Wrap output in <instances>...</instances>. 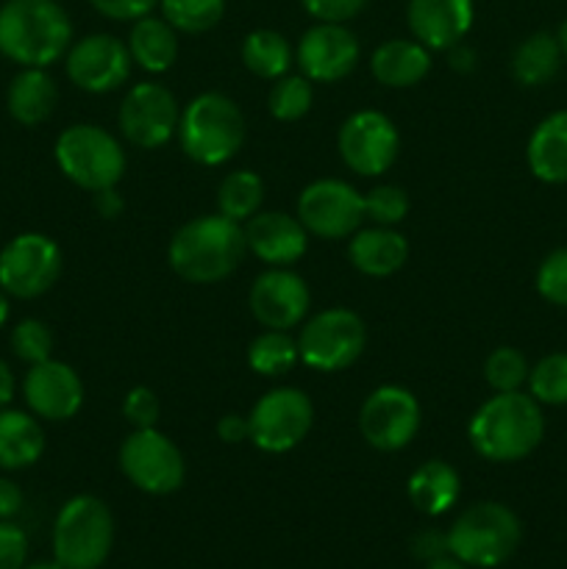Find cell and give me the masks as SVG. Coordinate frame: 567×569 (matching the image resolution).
<instances>
[{
	"label": "cell",
	"instance_id": "15",
	"mask_svg": "<svg viewBox=\"0 0 567 569\" xmlns=\"http://www.w3.org/2000/svg\"><path fill=\"white\" fill-rule=\"evenodd\" d=\"M295 217L304 222L309 237L348 239L365 222V194L356 192L348 181L320 178L300 192Z\"/></svg>",
	"mask_w": 567,
	"mask_h": 569
},
{
	"label": "cell",
	"instance_id": "11",
	"mask_svg": "<svg viewBox=\"0 0 567 569\" xmlns=\"http://www.w3.org/2000/svg\"><path fill=\"white\" fill-rule=\"evenodd\" d=\"M422 409L411 389L384 383L372 389L359 409V431L370 448L381 453H398L409 448L420 431Z\"/></svg>",
	"mask_w": 567,
	"mask_h": 569
},
{
	"label": "cell",
	"instance_id": "1",
	"mask_svg": "<svg viewBox=\"0 0 567 569\" xmlns=\"http://www.w3.org/2000/svg\"><path fill=\"white\" fill-rule=\"evenodd\" d=\"M545 437L543 406L528 392H495L470 417L467 439L481 459L511 465L539 448Z\"/></svg>",
	"mask_w": 567,
	"mask_h": 569
},
{
	"label": "cell",
	"instance_id": "42",
	"mask_svg": "<svg viewBox=\"0 0 567 569\" xmlns=\"http://www.w3.org/2000/svg\"><path fill=\"white\" fill-rule=\"evenodd\" d=\"M98 14L109 17L115 22H137L142 17L153 14L159 0H89Z\"/></svg>",
	"mask_w": 567,
	"mask_h": 569
},
{
	"label": "cell",
	"instance_id": "18",
	"mask_svg": "<svg viewBox=\"0 0 567 569\" xmlns=\"http://www.w3.org/2000/svg\"><path fill=\"white\" fill-rule=\"evenodd\" d=\"M359 39L345 22H317L300 37L295 61L311 83H337L356 70Z\"/></svg>",
	"mask_w": 567,
	"mask_h": 569
},
{
	"label": "cell",
	"instance_id": "2",
	"mask_svg": "<svg viewBox=\"0 0 567 569\" xmlns=\"http://www.w3.org/2000/svg\"><path fill=\"white\" fill-rule=\"evenodd\" d=\"M72 22L56 0H6L0 6V56L20 67H44L67 56Z\"/></svg>",
	"mask_w": 567,
	"mask_h": 569
},
{
	"label": "cell",
	"instance_id": "39",
	"mask_svg": "<svg viewBox=\"0 0 567 569\" xmlns=\"http://www.w3.org/2000/svg\"><path fill=\"white\" fill-rule=\"evenodd\" d=\"M537 292L550 306L567 309V248L545 256L537 267Z\"/></svg>",
	"mask_w": 567,
	"mask_h": 569
},
{
	"label": "cell",
	"instance_id": "29",
	"mask_svg": "<svg viewBox=\"0 0 567 569\" xmlns=\"http://www.w3.org/2000/svg\"><path fill=\"white\" fill-rule=\"evenodd\" d=\"M565 53H561L559 37L548 31H537L523 39L511 53V76L517 83L534 89L548 83L559 72Z\"/></svg>",
	"mask_w": 567,
	"mask_h": 569
},
{
	"label": "cell",
	"instance_id": "32",
	"mask_svg": "<svg viewBox=\"0 0 567 569\" xmlns=\"http://www.w3.org/2000/svg\"><path fill=\"white\" fill-rule=\"evenodd\" d=\"M298 361V339L289 337V331H272V328H265V331L248 345V367L256 376H287Z\"/></svg>",
	"mask_w": 567,
	"mask_h": 569
},
{
	"label": "cell",
	"instance_id": "41",
	"mask_svg": "<svg viewBox=\"0 0 567 569\" xmlns=\"http://www.w3.org/2000/svg\"><path fill=\"white\" fill-rule=\"evenodd\" d=\"M306 14L317 22H348L367 6V0H300Z\"/></svg>",
	"mask_w": 567,
	"mask_h": 569
},
{
	"label": "cell",
	"instance_id": "48",
	"mask_svg": "<svg viewBox=\"0 0 567 569\" xmlns=\"http://www.w3.org/2000/svg\"><path fill=\"white\" fill-rule=\"evenodd\" d=\"M11 398H14V376H11L9 365L0 359V409H6Z\"/></svg>",
	"mask_w": 567,
	"mask_h": 569
},
{
	"label": "cell",
	"instance_id": "25",
	"mask_svg": "<svg viewBox=\"0 0 567 569\" xmlns=\"http://www.w3.org/2000/svg\"><path fill=\"white\" fill-rule=\"evenodd\" d=\"M528 170L543 183H567V109L554 111L528 137Z\"/></svg>",
	"mask_w": 567,
	"mask_h": 569
},
{
	"label": "cell",
	"instance_id": "26",
	"mask_svg": "<svg viewBox=\"0 0 567 569\" xmlns=\"http://www.w3.org/2000/svg\"><path fill=\"white\" fill-rule=\"evenodd\" d=\"M406 492H409L411 506L420 515L439 517L454 509L456 500H459L461 478L456 472V467H450L448 461L431 459L411 472L409 483H406Z\"/></svg>",
	"mask_w": 567,
	"mask_h": 569
},
{
	"label": "cell",
	"instance_id": "40",
	"mask_svg": "<svg viewBox=\"0 0 567 569\" xmlns=\"http://www.w3.org/2000/svg\"><path fill=\"white\" fill-rule=\"evenodd\" d=\"M161 415V403L150 387H133L122 398V417L133 428H156Z\"/></svg>",
	"mask_w": 567,
	"mask_h": 569
},
{
	"label": "cell",
	"instance_id": "24",
	"mask_svg": "<svg viewBox=\"0 0 567 569\" xmlns=\"http://www.w3.org/2000/svg\"><path fill=\"white\" fill-rule=\"evenodd\" d=\"M59 103V87L44 67H22L9 83L6 106L20 126H42Z\"/></svg>",
	"mask_w": 567,
	"mask_h": 569
},
{
	"label": "cell",
	"instance_id": "38",
	"mask_svg": "<svg viewBox=\"0 0 567 569\" xmlns=\"http://www.w3.org/2000/svg\"><path fill=\"white\" fill-rule=\"evenodd\" d=\"M53 331L48 328V322L37 320V317L20 320L14 331H11V350L26 365H39V361L53 359Z\"/></svg>",
	"mask_w": 567,
	"mask_h": 569
},
{
	"label": "cell",
	"instance_id": "36",
	"mask_svg": "<svg viewBox=\"0 0 567 569\" xmlns=\"http://www.w3.org/2000/svg\"><path fill=\"white\" fill-rule=\"evenodd\" d=\"M528 359L517 348H495L484 361V381L489 383L493 392H517L523 383H528Z\"/></svg>",
	"mask_w": 567,
	"mask_h": 569
},
{
	"label": "cell",
	"instance_id": "21",
	"mask_svg": "<svg viewBox=\"0 0 567 569\" xmlns=\"http://www.w3.org/2000/svg\"><path fill=\"white\" fill-rule=\"evenodd\" d=\"M472 0H409L406 22L411 39L428 50H450L472 28Z\"/></svg>",
	"mask_w": 567,
	"mask_h": 569
},
{
	"label": "cell",
	"instance_id": "19",
	"mask_svg": "<svg viewBox=\"0 0 567 569\" xmlns=\"http://www.w3.org/2000/svg\"><path fill=\"white\" fill-rule=\"evenodd\" d=\"M22 398L33 417L48 422H64L81 411L83 381L64 361H39L31 365L22 381Z\"/></svg>",
	"mask_w": 567,
	"mask_h": 569
},
{
	"label": "cell",
	"instance_id": "4",
	"mask_svg": "<svg viewBox=\"0 0 567 569\" xmlns=\"http://www.w3.org/2000/svg\"><path fill=\"white\" fill-rule=\"evenodd\" d=\"M178 144L200 167H220L245 142V117L222 92H203L189 100L178 120Z\"/></svg>",
	"mask_w": 567,
	"mask_h": 569
},
{
	"label": "cell",
	"instance_id": "37",
	"mask_svg": "<svg viewBox=\"0 0 567 569\" xmlns=\"http://www.w3.org/2000/svg\"><path fill=\"white\" fill-rule=\"evenodd\" d=\"M409 206V194H406L404 187L378 183V187H372L370 192L365 194V220H370L372 226L395 228L406 220Z\"/></svg>",
	"mask_w": 567,
	"mask_h": 569
},
{
	"label": "cell",
	"instance_id": "20",
	"mask_svg": "<svg viewBox=\"0 0 567 569\" xmlns=\"http://www.w3.org/2000/svg\"><path fill=\"white\" fill-rule=\"evenodd\" d=\"M245 244L267 267L298 264L309 248V231L304 222L284 211H259L245 222Z\"/></svg>",
	"mask_w": 567,
	"mask_h": 569
},
{
	"label": "cell",
	"instance_id": "35",
	"mask_svg": "<svg viewBox=\"0 0 567 569\" xmlns=\"http://www.w3.org/2000/svg\"><path fill=\"white\" fill-rule=\"evenodd\" d=\"M528 395L539 406H567V353H548L528 372Z\"/></svg>",
	"mask_w": 567,
	"mask_h": 569
},
{
	"label": "cell",
	"instance_id": "30",
	"mask_svg": "<svg viewBox=\"0 0 567 569\" xmlns=\"http://www.w3.org/2000/svg\"><path fill=\"white\" fill-rule=\"evenodd\" d=\"M295 61V50L289 48L287 37L272 28H256L242 42V64L253 72L256 78L276 81L287 76Z\"/></svg>",
	"mask_w": 567,
	"mask_h": 569
},
{
	"label": "cell",
	"instance_id": "9",
	"mask_svg": "<svg viewBox=\"0 0 567 569\" xmlns=\"http://www.w3.org/2000/svg\"><path fill=\"white\" fill-rule=\"evenodd\" d=\"M120 470L139 492L161 498L183 487L187 461L178 445L159 428H133L120 445Z\"/></svg>",
	"mask_w": 567,
	"mask_h": 569
},
{
	"label": "cell",
	"instance_id": "16",
	"mask_svg": "<svg viewBox=\"0 0 567 569\" xmlns=\"http://www.w3.org/2000/svg\"><path fill=\"white\" fill-rule=\"evenodd\" d=\"M131 53L122 39L111 33H89L70 44L64 56L67 78L78 89L92 94H106L120 89L131 76Z\"/></svg>",
	"mask_w": 567,
	"mask_h": 569
},
{
	"label": "cell",
	"instance_id": "22",
	"mask_svg": "<svg viewBox=\"0 0 567 569\" xmlns=\"http://www.w3.org/2000/svg\"><path fill=\"white\" fill-rule=\"evenodd\" d=\"M348 259L361 276L367 278H389L406 264L409 259V242L400 231L387 226L359 228L350 237Z\"/></svg>",
	"mask_w": 567,
	"mask_h": 569
},
{
	"label": "cell",
	"instance_id": "28",
	"mask_svg": "<svg viewBox=\"0 0 567 569\" xmlns=\"http://www.w3.org/2000/svg\"><path fill=\"white\" fill-rule=\"evenodd\" d=\"M126 44L133 64L142 67L150 76L167 72L178 59V31L165 17L148 14L133 22Z\"/></svg>",
	"mask_w": 567,
	"mask_h": 569
},
{
	"label": "cell",
	"instance_id": "34",
	"mask_svg": "<svg viewBox=\"0 0 567 569\" xmlns=\"http://www.w3.org/2000/svg\"><path fill=\"white\" fill-rule=\"evenodd\" d=\"M315 89L306 76H281L272 81L267 109L278 122H298L309 114Z\"/></svg>",
	"mask_w": 567,
	"mask_h": 569
},
{
	"label": "cell",
	"instance_id": "13",
	"mask_svg": "<svg viewBox=\"0 0 567 569\" xmlns=\"http://www.w3.org/2000/svg\"><path fill=\"white\" fill-rule=\"evenodd\" d=\"M337 148L350 172L376 178L384 176L398 159L400 133L387 114L361 109L339 126Z\"/></svg>",
	"mask_w": 567,
	"mask_h": 569
},
{
	"label": "cell",
	"instance_id": "14",
	"mask_svg": "<svg viewBox=\"0 0 567 569\" xmlns=\"http://www.w3.org/2000/svg\"><path fill=\"white\" fill-rule=\"evenodd\" d=\"M181 109L165 83L142 81L128 89L120 103V133L139 150L165 148L178 133Z\"/></svg>",
	"mask_w": 567,
	"mask_h": 569
},
{
	"label": "cell",
	"instance_id": "43",
	"mask_svg": "<svg viewBox=\"0 0 567 569\" xmlns=\"http://www.w3.org/2000/svg\"><path fill=\"white\" fill-rule=\"evenodd\" d=\"M28 556V539L14 522L0 520V569H22Z\"/></svg>",
	"mask_w": 567,
	"mask_h": 569
},
{
	"label": "cell",
	"instance_id": "49",
	"mask_svg": "<svg viewBox=\"0 0 567 569\" xmlns=\"http://www.w3.org/2000/svg\"><path fill=\"white\" fill-rule=\"evenodd\" d=\"M428 569H467V565H461L454 556H437V559L428 561Z\"/></svg>",
	"mask_w": 567,
	"mask_h": 569
},
{
	"label": "cell",
	"instance_id": "5",
	"mask_svg": "<svg viewBox=\"0 0 567 569\" xmlns=\"http://www.w3.org/2000/svg\"><path fill=\"white\" fill-rule=\"evenodd\" d=\"M523 528L515 511L495 500L472 503L448 531V553L467 567L493 569L515 556Z\"/></svg>",
	"mask_w": 567,
	"mask_h": 569
},
{
	"label": "cell",
	"instance_id": "44",
	"mask_svg": "<svg viewBox=\"0 0 567 569\" xmlns=\"http://www.w3.org/2000/svg\"><path fill=\"white\" fill-rule=\"evenodd\" d=\"M217 437L226 445L250 442V422L248 415H226L217 422Z\"/></svg>",
	"mask_w": 567,
	"mask_h": 569
},
{
	"label": "cell",
	"instance_id": "46",
	"mask_svg": "<svg viewBox=\"0 0 567 569\" xmlns=\"http://www.w3.org/2000/svg\"><path fill=\"white\" fill-rule=\"evenodd\" d=\"M122 206L126 203H122L117 187L103 189V192H94V209H98V214L106 217V220H115V217H120Z\"/></svg>",
	"mask_w": 567,
	"mask_h": 569
},
{
	"label": "cell",
	"instance_id": "50",
	"mask_svg": "<svg viewBox=\"0 0 567 569\" xmlns=\"http://www.w3.org/2000/svg\"><path fill=\"white\" fill-rule=\"evenodd\" d=\"M6 320H9V295L0 289V328L6 326Z\"/></svg>",
	"mask_w": 567,
	"mask_h": 569
},
{
	"label": "cell",
	"instance_id": "27",
	"mask_svg": "<svg viewBox=\"0 0 567 569\" xmlns=\"http://www.w3.org/2000/svg\"><path fill=\"white\" fill-rule=\"evenodd\" d=\"M44 453V431L28 411L0 409V470H26Z\"/></svg>",
	"mask_w": 567,
	"mask_h": 569
},
{
	"label": "cell",
	"instance_id": "51",
	"mask_svg": "<svg viewBox=\"0 0 567 569\" xmlns=\"http://www.w3.org/2000/svg\"><path fill=\"white\" fill-rule=\"evenodd\" d=\"M556 37H559L561 53H565V61H567V20L561 22V28H559V33H556Z\"/></svg>",
	"mask_w": 567,
	"mask_h": 569
},
{
	"label": "cell",
	"instance_id": "6",
	"mask_svg": "<svg viewBox=\"0 0 567 569\" xmlns=\"http://www.w3.org/2000/svg\"><path fill=\"white\" fill-rule=\"evenodd\" d=\"M56 164L61 176L87 192H103L117 187L126 172V150L106 128L78 122L64 128L56 139Z\"/></svg>",
	"mask_w": 567,
	"mask_h": 569
},
{
	"label": "cell",
	"instance_id": "10",
	"mask_svg": "<svg viewBox=\"0 0 567 569\" xmlns=\"http://www.w3.org/2000/svg\"><path fill=\"white\" fill-rule=\"evenodd\" d=\"M250 442L265 453H289L311 431L315 406L298 387H276L248 411Z\"/></svg>",
	"mask_w": 567,
	"mask_h": 569
},
{
	"label": "cell",
	"instance_id": "8",
	"mask_svg": "<svg viewBox=\"0 0 567 569\" xmlns=\"http://www.w3.org/2000/svg\"><path fill=\"white\" fill-rule=\"evenodd\" d=\"M367 348V326L356 311L326 309L304 320L298 337L300 361L317 372H342Z\"/></svg>",
	"mask_w": 567,
	"mask_h": 569
},
{
	"label": "cell",
	"instance_id": "23",
	"mask_svg": "<svg viewBox=\"0 0 567 569\" xmlns=\"http://www.w3.org/2000/svg\"><path fill=\"white\" fill-rule=\"evenodd\" d=\"M370 70L387 89L417 87L431 72V50L417 39H387L372 50Z\"/></svg>",
	"mask_w": 567,
	"mask_h": 569
},
{
	"label": "cell",
	"instance_id": "47",
	"mask_svg": "<svg viewBox=\"0 0 567 569\" xmlns=\"http://www.w3.org/2000/svg\"><path fill=\"white\" fill-rule=\"evenodd\" d=\"M448 53H450V67H454V70L467 72V70H472V67H476V53H472L470 48H465L461 42L456 44V48H450Z\"/></svg>",
	"mask_w": 567,
	"mask_h": 569
},
{
	"label": "cell",
	"instance_id": "45",
	"mask_svg": "<svg viewBox=\"0 0 567 569\" xmlns=\"http://www.w3.org/2000/svg\"><path fill=\"white\" fill-rule=\"evenodd\" d=\"M22 509V489L9 478H0V520H11Z\"/></svg>",
	"mask_w": 567,
	"mask_h": 569
},
{
	"label": "cell",
	"instance_id": "31",
	"mask_svg": "<svg viewBox=\"0 0 567 569\" xmlns=\"http://www.w3.org/2000/svg\"><path fill=\"white\" fill-rule=\"evenodd\" d=\"M265 203V181L253 170H233L217 187V214L233 222H248Z\"/></svg>",
	"mask_w": 567,
	"mask_h": 569
},
{
	"label": "cell",
	"instance_id": "52",
	"mask_svg": "<svg viewBox=\"0 0 567 569\" xmlns=\"http://www.w3.org/2000/svg\"><path fill=\"white\" fill-rule=\"evenodd\" d=\"M28 569H64V567L53 559V561H37V565H31Z\"/></svg>",
	"mask_w": 567,
	"mask_h": 569
},
{
	"label": "cell",
	"instance_id": "33",
	"mask_svg": "<svg viewBox=\"0 0 567 569\" xmlns=\"http://www.w3.org/2000/svg\"><path fill=\"white\" fill-rule=\"evenodd\" d=\"M161 17L181 33H206L226 14V0H159Z\"/></svg>",
	"mask_w": 567,
	"mask_h": 569
},
{
	"label": "cell",
	"instance_id": "3",
	"mask_svg": "<svg viewBox=\"0 0 567 569\" xmlns=\"http://www.w3.org/2000/svg\"><path fill=\"white\" fill-rule=\"evenodd\" d=\"M245 231L222 214H203L178 228L167 248L172 272L189 283H217L242 261Z\"/></svg>",
	"mask_w": 567,
	"mask_h": 569
},
{
	"label": "cell",
	"instance_id": "7",
	"mask_svg": "<svg viewBox=\"0 0 567 569\" xmlns=\"http://www.w3.org/2000/svg\"><path fill=\"white\" fill-rule=\"evenodd\" d=\"M115 545V517L94 495L61 506L53 526V556L64 569H98Z\"/></svg>",
	"mask_w": 567,
	"mask_h": 569
},
{
	"label": "cell",
	"instance_id": "12",
	"mask_svg": "<svg viewBox=\"0 0 567 569\" xmlns=\"http://www.w3.org/2000/svg\"><path fill=\"white\" fill-rule=\"evenodd\" d=\"M61 267L64 259L53 239L37 231L20 233L0 250V289L11 298L33 300L53 289Z\"/></svg>",
	"mask_w": 567,
	"mask_h": 569
},
{
	"label": "cell",
	"instance_id": "17",
	"mask_svg": "<svg viewBox=\"0 0 567 569\" xmlns=\"http://www.w3.org/2000/svg\"><path fill=\"white\" fill-rule=\"evenodd\" d=\"M248 306L261 328L289 331V328L304 326L309 315V283L292 267H267L250 287Z\"/></svg>",
	"mask_w": 567,
	"mask_h": 569
}]
</instances>
